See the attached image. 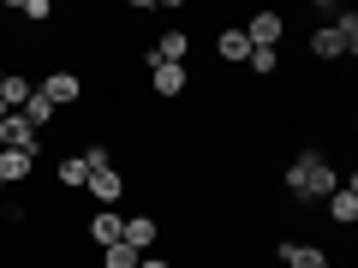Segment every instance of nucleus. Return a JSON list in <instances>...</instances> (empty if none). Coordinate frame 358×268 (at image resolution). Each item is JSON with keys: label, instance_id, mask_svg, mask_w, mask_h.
<instances>
[{"label": "nucleus", "instance_id": "obj_11", "mask_svg": "<svg viewBox=\"0 0 358 268\" xmlns=\"http://www.w3.org/2000/svg\"><path fill=\"white\" fill-rule=\"evenodd\" d=\"M30 96H36V84H30V77L18 72V66H13L6 77H0V102H6V114H18V107H24Z\"/></svg>", "mask_w": 358, "mask_h": 268}, {"label": "nucleus", "instance_id": "obj_12", "mask_svg": "<svg viewBox=\"0 0 358 268\" xmlns=\"http://www.w3.org/2000/svg\"><path fill=\"white\" fill-rule=\"evenodd\" d=\"M36 173V155H18V149H0V185H24Z\"/></svg>", "mask_w": 358, "mask_h": 268}, {"label": "nucleus", "instance_id": "obj_1", "mask_svg": "<svg viewBox=\"0 0 358 268\" xmlns=\"http://www.w3.org/2000/svg\"><path fill=\"white\" fill-rule=\"evenodd\" d=\"M334 185H341V173H334V161L322 149H299L293 161H287V191H293L299 203H329Z\"/></svg>", "mask_w": 358, "mask_h": 268}, {"label": "nucleus", "instance_id": "obj_10", "mask_svg": "<svg viewBox=\"0 0 358 268\" xmlns=\"http://www.w3.org/2000/svg\"><path fill=\"white\" fill-rule=\"evenodd\" d=\"M155 239H162V221H155V215H131V221H126V244H131V251L150 256Z\"/></svg>", "mask_w": 358, "mask_h": 268}, {"label": "nucleus", "instance_id": "obj_18", "mask_svg": "<svg viewBox=\"0 0 358 268\" xmlns=\"http://www.w3.org/2000/svg\"><path fill=\"white\" fill-rule=\"evenodd\" d=\"M245 66H251V77H275V72H281V54H275V48H251Z\"/></svg>", "mask_w": 358, "mask_h": 268}, {"label": "nucleus", "instance_id": "obj_2", "mask_svg": "<svg viewBox=\"0 0 358 268\" xmlns=\"http://www.w3.org/2000/svg\"><path fill=\"white\" fill-rule=\"evenodd\" d=\"M36 96L54 102V107H78V102H84V77H78L72 66H54V72L36 84Z\"/></svg>", "mask_w": 358, "mask_h": 268}, {"label": "nucleus", "instance_id": "obj_14", "mask_svg": "<svg viewBox=\"0 0 358 268\" xmlns=\"http://www.w3.org/2000/svg\"><path fill=\"white\" fill-rule=\"evenodd\" d=\"M215 54H221L227 66H245V54H251V42H245V30H221V36H215Z\"/></svg>", "mask_w": 358, "mask_h": 268}, {"label": "nucleus", "instance_id": "obj_8", "mask_svg": "<svg viewBox=\"0 0 358 268\" xmlns=\"http://www.w3.org/2000/svg\"><path fill=\"white\" fill-rule=\"evenodd\" d=\"M329 221H334V227H352V221H358V179L352 173H346V185L329 191Z\"/></svg>", "mask_w": 358, "mask_h": 268}, {"label": "nucleus", "instance_id": "obj_13", "mask_svg": "<svg viewBox=\"0 0 358 268\" xmlns=\"http://www.w3.org/2000/svg\"><path fill=\"white\" fill-rule=\"evenodd\" d=\"M334 36H341V48H346V60L358 54V13H346V6H334Z\"/></svg>", "mask_w": 358, "mask_h": 268}, {"label": "nucleus", "instance_id": "obj_3", "mask_svg": "<svg viewBox=\"0 0 358 268\" xmlns=\"http://www.w3.org/2000/svg\"><path fill=\"white\" fill-rule=\"evenodd\" d=\"M84 191L96 197V203H102V209H114L120 197H126V173H120V167H90V179H84Z\"/></svg>", "mask_w": 358, "mask_h": 268}, {"label": "nucleus", "instance_id": "obj_16", "mask_svg": "<svg viewBox=\"0 0 358 268\" xmlns=\"http://www.w3.org/2000/svg\"><path fill=\"white\" fill-rule=\"evenodd\" d=\"M18 114H24V126H30V131H42V126H54V119H60V107H54V102H42V96H30V102L18 107Z\"/></svg>", "mask_w": 358, "mask_h": 268}, {"label": "nucleus", "instance_id": "obj_9", "mask_svg": "<svg viewBox=\"0 0 358 268\" xmlns=\"http://www.w3.org/2000/svg\"><path fill=\"white\" fill-rule=\"evenodd\" d=\"M281 268H334V262H329V251H322V244L287 239V244H281Z\"/></svg>", "mask_w": 358, "mask_h": 268}, {"label": "nucleus", "instance_id": "obj_23", "mask_svg": "<svg viewBox=\"0 0 358 268\" xmlns=\"http://www.w3.org/2000/svg\"><path fill=\"white\" fill-rule=\"evenodd\" d=\"M0 119H6V102H0Z\"/></svg>", "mask_w": 358, "mask_h": 268}, {"label": "nucleus", "instance_id": "obj_17", "mask_svg": "<svg viewBox=\"0 0 358 268\" xmlns=\"http://www.w3.org/2000/svg\"><path fill=\"white\" fill-rule=\"evenodd\" d=\"M84 179H90L84 155H60V185H66V191H84Z\"/></svg>", "mask_w": 358, "mask_h": 268}, {"label": "nucleus", "instance_id": "obj_21", "mask_svg": "<svg viewBox=\"0 0 358 268\" xmlns=\"http://www.w3.org/2000/svg\"><path fill=\"white\" fill-rule=\"evenodd\" d=\"M138 268H173V262H167V256H155V251H150V256H143Z\"/></svg>", "mask_w": 358, "mask_h": 268}, {"label": "nucleus", "instance_id": "obj_4", "mask_svg": "<svg viewBox=\"0 0 358 268\" xmlns=\"http://www.w3.org/2000/svg\"><path fill=\"white\" fill-rule=\"evenodd\" d=\"M0 149L42 155V131H30V126H24V114H6V119H0Z\"/></svg>", "mask_w": 358, "mask_h": 268}, {"label": "nucleus", "instance_id": "obj_6", "mask_svg": "<svg viewBox=\"0 0 358 268\" xmlns=\"http://www.w3.org/2000/svg\"><path fill=\"white\" fill-rule=\"evenodd\" d=\"M84 232H90V244H96V251H108V244L126 239V215H120V209H96Z\"/></svg>", "mask_w": 358, "mask_h": 268}, {"label": "nucleus", "instance_id": "obj_22", "mask_svg": "<svg viewBox=\"0 0 358 268\" xmlns=\"http://www.w3.org/2000/svg\"><path fill=\"white\" fill-rule=\"evenodd\" d=\"M6 72H13V66H6V60H0V77H6Z\"/></svg>", "mask_w": 358, "mask_h": 268}, {"label": "nucleus", "instance_id": "obj_7", "mask_svg": "<svg viewBox=\"0 0 358 268\" xmlns=\"http://www.w3.org/2000/svg\"><path fill=\"white\" fill-rule=\"evenodd\" d=\"M281 36H287L281 13H251V24H245V42H251V48H275Z\"/></svg>", "mask_w": 358, "mask_h": 268}, {"label": "nucleus", "instance_id": "obj_19", "mask_svg": "<svg viewBox=\"0 0 358 268\" xmlns=\"http://www.w3.org/2000/svg\"><path fill=\"white\" fill-rule=\"evenodd\" d=\"M138 262H143V251H131L126 239H120V244H108V251H102V268H138Z\"/></svg>", "mask_w": 358, "mask_h": 268}, {"label": "nucleus", "instance_id": "obj_5", "mask_svg": "<svg viewBox=\"0 0 358 268\" xmlns=\"http://www.w3.org/2000/svg\"><path fill=\"white\" fill-rule=\"evenodd\" d=\"M150 89L162 96V102H179V96L192 89V77H185V66H162V60H150Z\"/></svg>", "mask_w": 358, "mask_h": 268}, {"label": "nucleus", "instance_id": "obj_20", "mask_svg": "<svg viewBox=\"0 0 358 268\" xmlns=\"http://www.w3.org/2000/svg\"><path fill=\"white\" fill-rule=\"evenodd\" d=\"M13 18H24V24H48V18H54V6H48V0H18V6H13Z\"/></svg>", "mask_w": 358, "mask_h": 268}, {"label": "nucleus", "instance_id": "obj_15", "mask_svg": "<svg viewBox=\"0 0 358 268\" xmlns=\"http://www.w3.org/2000/svg\"><path fill=\"white\" fill-rule=\"evenodd\" d=\"M310 54H317V60H346V48H341V36H334V30L329 24H322V30H310Z\"/></svg>", "mask_w": 358, "mask_h": 268}]
</instances>
